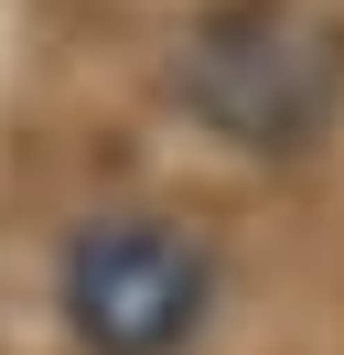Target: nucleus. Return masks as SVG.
Instances as JSON below:
<instances>
[{"label":"nucleus","mask_w":344,"mask_h":355,"mask_svg":"<svg viewBox=\"0 0 344 355\" xmlns=\"http://www.w3.org/2000/svg\"><path fill=\"white\" fill-rule=\"evenodd\" d=\"M183 108L226 151H312L344 97V33L312 0H215L183 33Z\"/></svg>","instance_id":"f257e3e1"},{"label":"nucleus","mask_w":344,"mask_h":355,"mask_svg":"<svg viewBox=\"0 0 344 355\" xmlns=\"http://www.w3.org/2000/svg\"><path fill=\"white\" fill-rule=\"evenodd\" d=\"M54 312L76 355H183L215 312V259L172 216H86L54 259Z\"/></svg>","instance_id":"f03ea898"}]
</instances>
